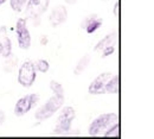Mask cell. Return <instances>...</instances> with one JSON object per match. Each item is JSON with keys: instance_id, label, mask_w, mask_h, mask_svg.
<instances>
[{"instance_id": "18", "label": "cell", "mask_w": 154, "mask_h": 139, "mask_svg": "<svg viewBox=\"0 0 154 139\" xmlns=\"http://www.w3.org/2000/svg\"><path fill=\"white\" fill-rule=\"evenodd\" d=\"M27 0H10V6L14 12H21L26 5Z\"/></svg>"}, {"instance_id": "27", "label": "cell", "mask_w": 154, "mask_h": 139, "mask_svg": "<svg viewBox=\"0 0 154 139\" xmlns=\"http://www.w3.org/2000/svg\"><path fill=\"white\" fill-rule=\"evenodd\" d=\"M102 1H108V0H102Z\"/></svg>"}, {"instance_id": "25", "label": "cell", "mask_w": 154, "mask_h": 139, "mask_svg": "<svg viewBox=\"0 0 154 139\" xmlns=\"http://www.w3.org/2000/svg\"><path fill=\"white\" fill-rule=\"evenodd\" d=\"M6 2V0H0V6L2 5V4H5Z\"/></svg>"}, {"instance_id": "24", "label": "cell", "mask_w": 154, "mask_h": 139, "mask_svg": "<svg viewBox=\"0 0 154 139\" xmlns=\"http://www.w3.org/2000/svg\"><path fill=\"white\" fill-rule=\"evenodd\" d=\"M40 42H42V44H44V43H46V42H48V38H46V37H43Z\"/></svg>"}, {"instance_id": "7", "label": "cell", "mask_w": 154, "mask_h": 139, "mask_svg": "<svg viewBox=\"0 0 154 139\" xmlns=\"http://www.w3.org/2000/svg\"><path fill=\"white\" fill-rule=\"evenodd\" d=\"M16 32H17V40L20 49L27 50L31 46V35L26 26V19L19 18L16 23Z\"/></svg>"}, {"instance_id": "2", "label": "cell", "mask_w": 154, "mask_h": 139, "mask_svg": "<svg viewBox=\"0 0 154 139\" xmlns=\"http://www.w3.org/2000/svg\"><path fill=\"white\" fill-rule=\"evenodd\" d=\"M76 118V111L71 106H65L62 108V112L57 119V124L54 128L52 134L55 136H65L71 131L72 121Z\"/></svg>"}, {"instance_id": "13", "label": "cell", "mask_w": 154, "mask_h": 139, "mask_svg": "<svg viewBox=\"0 0 154 139\" xmlns=\"http://www.w3.org/2000/svg\"><path fill=\"white\" fill-rule=\"evenodd\" d=\"M89 64H90V56H89V55L82 56V57L78 60L77 64L75 65V68H74V74H75V75H81V74H83V71L89 67Z\"/></svg>"}, {"instance_id": "22", "label": "cell", "mask_w": 154, "mask_h": 139, "mask_svg": "<svg viewBox=\"0 0 154 139\" xmlns=\"http://www.w3.org/2000/svg\"><path fill=\"white\" fill-rule=\"evenodd\" d=\"M114 16L115 17L119 16V1H116L115 5H114Z\"/></svg>"}, {"instance_id": "9", "label": "cell", "mask_w": 154, "mask_h": 139, "mask_svg": "<svg viewBox=\"0 0 154 139\" xmlns=\"http://www.w3.org/2000/svg\"><path fill=\"white\" fill-rule=\"evenodd\" d=\"M66 20H68V10L65 6L57 5L56 7L52 8L49 17V21L54 27H57L59 25L64 24Z\"/></svg>"}, {"instance_id": "15", "label": "cell", "mask_w": 154, "mask_h": 139, "mask_svg": "<svg viewBox=\"0 0 154 139\" xmlns=\"http://www.w3.org/2000/svg\"><path fill=\"white\" fill-rule=\"evenodd\" d=\"M18 63V58L14 57L13 55H11L10 57L6 58V62L4 63V70L10 73V71H13V69L16 68V64Z\"/></svg>"}, {"instance_id": "5", "label": "cell", "mask_w": 154, "mask_h": 139, "mask_svg": "<svg viewBox=\"0 0 154 139\" xmlns=\"http://www.w3.org/2000/svg\"><path fill=\"white\" fill-rule=\"evenodd\" d=\"M36 77H37V73L33 62L25 61L20 65L18 71V83L24 88H30L35 83Z\"/></svg>"}, {"instance_id": "12", "label": "cell", "mask_w": 154, "mask_h": 139, "mask_svg": "<svg viewBox=\"0 0 154 139\" xmlns=\"http://www.w3.org/2000/svg\"><path fill=\"white\" fill-rule=\"evenodd\" d=\"M115 40H116V32H113V33H109V35L104 36L95 45L94 51H102V49H104L106 46L112 45V44H115Z\"/></svg>"}, {"instance_id": "8", "label": "cell", "mask_w": 154, "mask_h": 139, "mask_svg": "<svg viewBox=\"0 0 154 139\" xmlns=\"http://www.w3.org/2000/svg\"><path fill=\"white\" fill-rule=\"evenodd\" d=\"M112 75H113L112 73H102L95 80H93V82L88 87L89 94H91V95L106 94V84H107L108 80L112 77Z\"/></svg>"}, {"instance_id": "20", "label": "cell", "mask_w": 154, "mask_h": 139, "mask_svg": "<svg viewBox=\"0 0 154 139\" xmlns=\"http://www.w3.org/2000/svg\"><path fill=\"white\" fill-rule=\"evenodd\" d=\"M114 51H115V45H114V44L108 45V46H106L104 49H102V57H108V56H110Z\"/></svg>"}, {"instance_id": "1", "label": "cell", "mask_w": 154, "mask_h": 139, "mask_svg": "<svg viewBox=\"0 0 154 139\" xmlns=\"http://www.w3.org/2000/svg\"><path fill=\"white\" fill-rule=\"evenodd\" d=\"M65 96L64 95H56L54 94L44 105H42L35 113V118L38 121L50 119L52 115H55L58 111L63 107Z\"/></svg>"}, {"instance_id": "23", "label": "cell", "mask_w": 154, "mask_h": 139, "mask_svg": "<svg viewBox=\"0 0 154 139\" xmlns=\"http://www.w3.org/2000/svg\"><path fill=\"white\" fill-rule=\"evenodd\" d=\"M78 0H65V2L66 4H69V5H74V4H76Z\"/></svg>"}, {"instance_id": "14", "label": "cell", "mask_w": 154, "mask_h": 139, "mask_svg": "<svg viewBox=\"0 0 154 139\" xmlns=\"http://www.w3.org/2000/svg\"><path fill=\"white\" fill-rule=\"evenodd\" d=\"M119 92V76L113 74L106 84V94H117Z\"/></svg>"}, {"instance_id": "11", "label": "cell", "mask_w": 154, "mask_h": 139, "mask_svg": "<svg viewBox=\"0 0 154 139\" xmlns=\"http://www.w3.org/2000/svg\"><path fill=\"white\" fill-rule=\"evenodd\" d=\"M0 43L2 45V51H1V56L7 58L12 55V42L10 39V37L7 36L6 32V27L1 26L0 27Z\"/></svg>"}, {"instance_id": "26", "label": "cell", "mask_w": 154, "mask_h": 139, "mask_svg": "<svg viewBox=\"0 0 154 139\" xmlns=\"http://www.w3.org/2000/svg\"><path fill=\"white\" fill-rule=\"evenodd\" d=\"M1 51H2V45H1V43H0V55H1Z\"/></svg>"}, {"instance_id": "19", "label": "cell", "mask_w": 154, "mask_h": 139, "mask_svg": "<svg viewBox=\"0 0 154 139\" xmlns=\"http://www.w3.org/2000/svg\"><path fill=\"white\" fill-rule=\"evenodd\" d=\"M50 88L54 92V94H56V95H64V88H63V86L58 81L52 80L50 82Z\"/></svg>"}, {"instance_id": "10", "label": "cell", "mask_w": 154, "mask_h": 139, "mask_svg": "<svg viewBox=\"0 0 154 139\" xmlns=\"http://www.w3.org/2000/svg\"><path fill=\"white\" fill-rule=\"evenodd\" d=\"M102 24H103V19L101 17H98L96 13H94V14H90L87 18H84V20L81 24V27L84 29L88 35H91V33L96 32L102 26Z\"/></svg>"}, {"instance_id": "16", "label": "cell", "mask_w": 154, "mask_h": 139, "mask_svg": "<svg viewBox=\"0 0 154 139\" xmlns=\"http://www.w3.org/2000/svg\"><path fill=\"white\" fill-rule=\"evenodd\" d=\"M103 137H119V122L115 121L102 134Z\"/></svg>"}, {"instance_id": "4", "label": "cell", "mask_w": 154, "mask_h": 139, "mask_svg": "<svg viewBox=\"0 0 154 139\" xmlns=\"http://www.w3.org/2000/svg\"><path fill=\"white\" fill-rule=\"evenodd\" d=\"M50 0H27L25 8L26 19L31 20L33 25L38 26L40 23V17L48 11Z\"/></svg>"}, {"instance_id": "17", "label": "cell", "mask_w": 154, "mask_h": 139, "mask_svg": "<svg viewBox=\"0 0 154 139\" xmlns=\"http://www.w3.org/2000/svg\"><path fill=\"white\" fill-rule=\"evenodd\" d=\"M35 68H36V70H38L39 73H48L49 71V69H50V64H49V62L46 60H37L35 63Z\"/></svg>"}, {"instance_id": "21", "label": "cell", "mask_w": 154, "mask_h": 139, "mask_svg": "<svg viewBox=\"0 0 154 139\" xmlns=\"http://www.w3.org/2000/svg\"><path fill=\"white\" fill-rule=\"evenodd\" d=\"M5 119H6V115H5V112L0 109V126L5 122Z\"/></svg>"}, {"instance_id": "3", "label": "cell", "mask_w": 154, "mask_h": 139, "mask_svg": "<svg viewBox=\"0 0 154 139\" xmlns=\"http://www.w3.org/2000/svg\"><path fill=\"white\" fill-rule=\"evenodd\" d=\"M119 117L115 112H109V113H103L101 115H98L96 119L91 121V124L89 125L88 128V134L91 137H97V136H102L103 132L115 121H117Z\"/></svg>"}, {"instance_id": "6", "label": "cell", "mask_w": 154, "mask_h": 139, "mask_svg": "<svg viewBox=\"0 0 154 139\" xmlns=\"http://www.w3.org/2000/svg\"><path fill=\"white\" fill-rule=\"evenodd\" d=\"M39 100H40V96H39L38 94H36V93L27 94V95L20 98V99L17 101V103H16V106H14V109H13L14 115H17V117H23V115L27 114V113L38 103Z\"/></svg>"}]
</instances>
